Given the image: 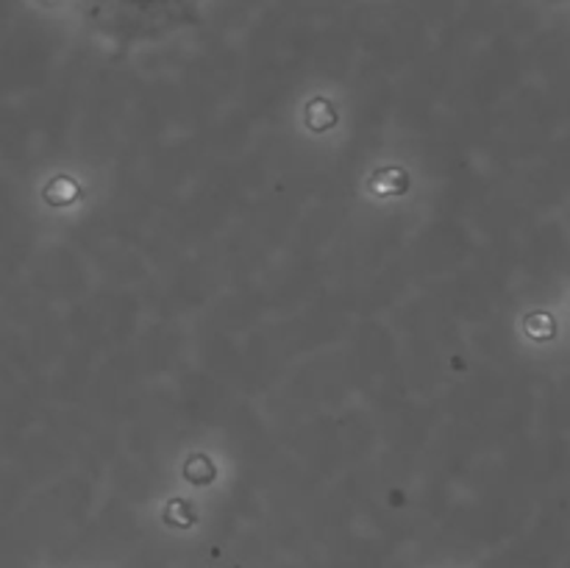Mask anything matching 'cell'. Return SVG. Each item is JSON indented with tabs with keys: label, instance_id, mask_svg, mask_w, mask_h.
Listing matches in <instances>:
<instances>
[{
	"label": "cell",
	"instance_id": "7a4b0ae2",
	"mask_svg": "<svg viewBox=\"0 0 570 568\" xmlns=\"http://www.w3.org/2000/svg\"><path fill=\"white\" fill-rule=\"evenodd\" d=\"M165 521L173 527H189V523H195V512L189 510L187 501H173V505H167Z\"/></svg>",
	"mask_w": 570,
	"mask_h": 568
},
{
	"label": "cell",
	"instance_id": "6da1fadb",
	"mask_svg": "<svg viewBox=\"0 0 570 568\" xmlns=\"http://www.w3.org/2000/svg\"><path fill=\"white\" fill-rule=\"evenodd\" d=\"M89 6H92L98 14H104V11H128V14H156V11H170V14H176V11L187 9L193 0H87Z\"/></svg>",
	"mask_w": 570,
	"mask_h": 568
}]
</instances>
